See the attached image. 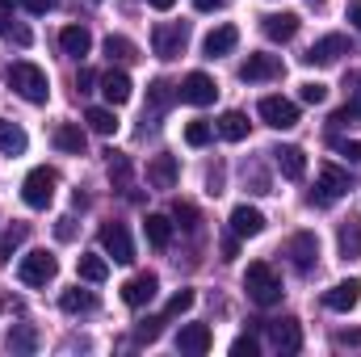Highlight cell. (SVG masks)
I'll list each match as a JSON object with an SVG mask.
<instances>
[{
    "label": "cell",
    "mask_w": 361,
    "mask_h": 357,
    "mask_svg": "<svg viewBox=\"0 0 361 357\" xmlns=\"http://www.w3.org/2000/svg\"><path fill=\"white\" fill-rule=\"evenodd\" d=\"M8 89L17 92V97H25L30 105H47V97H51V80H47V72H42L38 63L21 59V63L8 68Z\"/></svg>",
    "instance_id": "1"
},
{
    "label": "cell",
    "mask_w": 361,
    "mask_h": 357,
    "mask_svg": "<svg viewBox=\"0 0 361 357\" xmlns=\"http://www.w3.org/2000/svg\"><path fill=\"white\" fill-rule=\"evenodd\" d=\"M244 290H248V298H252L257 307H277V303H281V277H277L273 265H265V261H252V265H248Z\"/></svg>",
    "instance_id": "2"
},
{
    "label": "cell",
    "mask_w": 361,
    "mask_h": 357,
    "mask_svg": "<svg viewBox=\"0 0 361 357\" xmlns=\"http://www.w3.org/2000/svg\"><path fill=\"white\" fill-rule=\"evenodd\" d=\"M55 185H59V173L47 169V164H38V169H30V177L21 181V202L30 210H47L51 198H55Z\"/></svg>",
    "instance_id": "3"
},
{
    "label": "cell",
    "mask_w": 361,
    "mask_h": 357,
    "mask_svg": "<svg viewBox=\"0 0 361 357\" xmlns=\"http://www.w3.org/2000/svg\"><path fill=\"white\" fill-rule=\"evenodd\" d=\"M185 42H189V25L185 21H160L152 30V51L160 59H180L185 55Z\"/></svg>",
    "instance_id": "4"
},
{
    "label": "cell",
    "mask_w": 361,
    "mask_h": 357,
    "mask_svg": "<svg viewBox=\"0 0 361 357\" xmlns=\"http://www.w3.org/2000/svg\"><path fill=\"white\" fill-rule=\"evenodd\" d=\"M55 273H59V261H55L47 248H38V253L21 257V265H17V277H21V286H47Z\"/></svg>",
    "instance_id": "5"
},
{
    "label": "cell",
    "mask_w": 361,
    "mask_h": 357,
    "mask_svg": "<svg viewBox=\"0 0 361 357\" xmlns=\"http://www.w3.org/2000/svg\"><path fill=\"white\" fill-rule=\"evenodd\" d=\"M97 240H101L105 257H114V265H130V261H135V244H130V231H126V223H105Z\"/></svg>",
    "instance_id": "6"
},
{
    "label": "cell",
    "mask_w": 361,
    "mask_h": 357,
    "mask_svg": "<svg viewBox=\"0 0 361 357\" xmlns=\"http://www.w3.org/2000/svg\"><path fill=\"white\" fill-rule=\"evenodd\" d=\"M345 193H349V173L336 169V164H324V169H319V185H315V193H311V206H332V202L345 198Z\"/></svg>",
    "instance_id": "7"
},
{
    "label": "cell",
    "mask_w": 361,
    "mask_h": 357,
    "mask_svg": "<svg viewBox=\"0 0 361 357\" xmlns=\"http://www.w3.org/2000/svg\"><path fill=\"white\" fill-rule=\"evenodd\" d=\"M341 55H349V38H345V34H324V38L302 55V63H311V68H332Z\"/></svg>",
    "instance_id": "8"
},
{
    "label": "cell",
    "mask_w": 361,
    "mask_h": 357,
    "mask_svg": "<svg viewBox=\"0 0 361 357\" xmlns=\"http://www.w3.org/2000/svg\"><path fill=\"white\" fill-rule=\"evenodd\" d=\"M177 92H180V101H185V105H214L219 85H214L206 72H189V76L177 85Z\"/></svg>",
    "instance_id": "9"
},
{
    "label": "cell",
    "mask_w": 361,
    "mask_h": 357,
    "mask_svg": "<svg viewBox=\"0 0 361 357\" xmlns=\"http://www.w3.org/2000/svg\"><path fill=\"white\" fill-rule=\"evenodd\" d=\"M261 118L273 131H290V126H298V105L290 97H265L261 101Z\"/></svg>",
    "instance_id": "10"
},
{
    "label": "cell",
    "mask_w": 361,
    "mask_h": 357,
    "mask_svg": "<svg viewBox=\"0 0 361 357\" xmlns=\"http://www.w3.org/2000/svg\"><path fill=\"white\" fill-rule=\"evenodd\" d=\"M286 257L294 261L298 273H311V269H315V257H319V240H315V231H298V236H290Z\"/></svg>",
    "instance_id": "11"
},
{
    "label": "cell",
    "mask_w": 361,
    "mask_h": 357,
    "mask_svg": "<svg viewBox=\"0 0 361 357\" xmlns=\"http://www.w3.org/2000/svg\"><path fill=\"white\" fill-rule=\"evenodd\" d=\"M286 68H281V59L277 55H248L244 63H240V80L244 85H261V80H277Z\"/></svg>",
    "instance_id": "12"
},
{
    "label": "cell",
    "mask_w": 361,
    "mask_h": 357,
    "mask_svg": "<svg viewBox=\"0 0 361 357\" xmlns=\"http://www.w3.org/2000/svg\"><path fill=\"white\" fill-rule=\"evenodd\" d=\"M156 290H160V277H156V273H139V277H130V282L122 286V303H126V307H147V303L156 298Z\"/></svg>",
    "instance_id": "13"
},
{
    "label": "cell",
    "mask_w": 361,
    "mask_h": 357,
    "mask_svg": "<svg viewBox=\"0 0 361 357\" xmlns=\"http://www.w3.org/2000/svg\"><path fill=\"white\" fill-rule=\"evenodd\" d=\"M269 341H273L277 353H298V349H302V328H298V320H273Z\"/></svg>",
    "instance_id": "14"
},
{
    "label": "cell",
    "mask_w": 361,
    "mask_h": 357,
    "mask_svg": "<svg viewBox=\"0 0 361 357\" xmlns=\"http://www.w3.org/2000/svg\"><path fill=\"white\" fill-rule=\"evenodd\" d=\"M361 303V282L349 277V282H336L332 290H324V307L328 311H353Z\"/></svg>",
    "instance_id": "15"
},
{
    "label": "cell",
    "mask_w": 361,
    "mask_h": 357,
    "mask_svg": "<svg viewBox=\"0 0 361 357\" xmlns=\"http://www.w3.org/2000/svg\"><path fill=\"white\" fill-rule=\"evenodd\" d=\"M265 231V214L257 210V206H235L231 210V236L235 240H252V236H261Z\"/></svg>",
    "instance_id": "16"
},
{
    "label": "cell",
    "mask_w": 361,
    "mask_h": 357,
    "mask_svg": "<svg viewBox=\"0 0 361 357\" xmlns=\"http://www.w3.org/2000/svg\"><path fill=\"white\" fill-rule=\"evenodd\" d=\"M177 177H180L177 156H152V160H147V185H152V189H173Z\"/></svg>",
    "instance_id": "17"
},
{
    "label": "cell",
    "mask_w": 361,
    "mask_h": 357,
    "mask_svg": "<svg viewBox=\"0 0 361 357\" xmlns=\"http://www.w3.org/2000/svg\"><path fill=\"white\" fill-rule=\"evenodd\" d=\"M261 30L269 42H290L298 34V13H269V17H261Z\"/></svg>",
    "instance_id": "18"
},
{
    "label": "cell",
    "mask_w": 361,
    "mask_h": 357,
    "mask_svg": "<svg viewBox=\"0 0 361 357\" xmlns=\"http://www.w3.org/2000/svg\"><path fill=\"white\" fill-rule=\"evenodd\" d=\"M51 143H55L59 152H68V156H85V147H89V139H85V131H80L76 122H59L55 135H51Z\"/></svg>",
    "instance_id": "19"
},
{
    "label": "cell",
    "mask_w": 361,
    "mask_h": 357,
    "mask_svg": "<svg viewBox=\"0 0 361 357\" xmlns=\"http://www.w3.org/2000/svg\"><path fill=\"white\" fill-rule=\"evenodd\" d=\"M210 345H214V332H210L206 324H185V328H180V337H177L180 353H206Z\"/></svg>",
    "instance_id": "20"
},
{
    "label": "cell",
    "mask_w": 361,
    "mask_h": 357,
    "mask_svg": "<svg viewBox=\"0 0 361 357\" xmlns=\"http://www.w3.org/2000/svg\"><path fill=\"white\" fill-rule=\"evenodd\" d=\"M273 164L281 169V177L286 181H302L307 177V156H302V147H277V152H273Z\"/></svg>",
    "instance_id": "21"
},
{
    "label": "cell",
    "mask_w": 361,
    "mask_h": 357,
    "mask_svg": "<svg viewBox=\"0 0 361 357\" xmlns=\"http://www.w3.org/2000/svg\"><path fill=\"white\" fill-rule=\"evenodd\" d=\"M235 42H240V30H235V25H219V30H210V34H206L202 51H206V59H219V55L235 51Z\"/></svg>",
    "instance_id": "22"
},
{
    "label": "cell",
    "mask_w": 361,
    "mask_h": 357,
    "mask_svg": "<svg viewBox=\"0 0 361 357\" xmlns=\"http://www.w3.org/2000/svg\"><path fill=\"white\" fill-rule=\"evenodd\" d=\"M59 47H63V55H72V59H85L92 47V34L85 25H63L59 30Z\"/></svg>",
    "instance_id": "23"
},
{
    "label": "cell",
    "mask_w": 361,
    "mask_h": 357,
    "mask_svg": "<svg viewBox=\"0 0 361 357\" xmlns=\"http://www.w3.org/2000/svg\"><path fill=\"white\" fill-rule=\"evenodd\" d=\"M101 92H105V101H109V105H126V101H130V76L109 68V72L101 76Z\"/></svg>",
    "instance_id": "24"
},
{
    "label": "cell",
    "mask_w": 361,
    "mask_h": 357,
    "mask_svg": "<svg viewBox=\"0 0 361 357\" xmlns=\"http://www.w3.org/2000/svg\"><path fill=\"white\" fill-rule=\"evenodd\" d=\"M59 307H63L68 315H89V311H97V294L80 290V286H72V290L59 294Z\"/></svg>",
    "instance_id": "25"
},
{
    "label": "cell",
    "mask_w": 361,
    "mask_h": 357,
    "mask_svg": "<svg viewBox=\"0 0 361 357\" xmlns=\"http://www.w3.org/2000/svg\"><path fill=\"white\" fill-rule=\"evenodd\" d=\"M219 135H223L227 143H244V139H248V118H244L240 109H227V114L219 118Z\"/></svg>",
    "instance_id": "26"
},
{
    "label": "cell",
    "mask_w": 361,
    "mask_h": 357,
    "mask_svg": "<svg viewBox=\"0 0 361 357\" xmlns=\"http://www.w3.org/2000/svg\"><path fill=\"white\" fill-rule=\"evenodd\" d=\"M143 231H147V244H152V248H169V244H173V223H169V214H147Z\"/></svg>",
    "instance_id": "27"
},
{
    "label": "cell",
    "mask_w": 361,
    "mask_h": 357,
    "mask_svg": "<svg viewBox=\"0 0 361 357\" xmlns=\"http://www.w3.org/2000/svg\"><path fill=\"white\" fill-rule=\"evenodd\" d=\"M25 147H30L25 131H21L17 122H4V118H0V152H4V156H21Z\"/></svg>",
    "instance_id": "28"
},
{
    "label": "cell",
    "mask_w": 361,
    "mask_h": 357,
    "mask_svg": "<svg viewBox=\"0 0 361 357\" xmlns=\"http://www.w3.org/2000/svg\"><path fill=\"white\" fill-rule=\"evenodd\" d=\"M341 257L345 261H361V219H349L341 227Z\"/></svg>",
    "instance_id": "29"
},
{
    "label": "cell",
    "mask_w": 361,
    "mask_h": 357,
    "mask_svg": "<svg viewBox=\"0 0 361 357\" xmlns=\"http://www.w3.org/2000/svg\"><path fill=\"white\" fill-rule=\"evenodd\" d=\"M177 97H180L177 85H169V80H152V89H147V105H152V114H164Z\"/></svg>",
    "instance_id": "30"
},
{
    "label": "cell",
    "mask_w": 361,
    "mask_h": 357,
    "mask_svg": "<svg viewBox=\"0 0 361 357\" xmlns=\"http://www.w3.org/2000/svg\"><path fill=\"white\" fill-rule=\"evenodd\" d=\"M25 236H30V227H25V223H13V227L0 236V265H8V261H13V253L25 244Z\"/></svg>",
    "instance_id": "31"
},
{
    "label": "cell",
    "mask_w": 361,
    "mask_h": 357,
    "mask_svg": "<svg viewBox=\"0 0 361 357\" xmlns=\"http://www.w3.org/2000/svg\"><path fill=\"white\" fill-rule=\"evenodd\" d=\"M76 269H80V277H85V282H105V277H109V261H105V257H97V253H85V257L76 261Z\"/></svg>",
    "instance_id": "32"
},
{
    "label": "cell",
    "mask_w": 361,
    "mask_h": 357,
    "mask_svg": "<svg viewBox=\"0 0 361 357\" xmlns=\"http://www.w3.org/2000/svg\"><path fill=\"white\" fill-rule=\"evenodd\" d=\"M85 122H89V131H97V135H114V131H118V118H114V109H105V105H92L89 114H85Z\"/></svg>",
    "instance_id": "33"
},
{
    "label": "cell",
    "mask_w": 361,
    "mask_h": 357,
    "mask_svg": "<svg viewBox=\"0 0 361 357\" xmlns=\"http://www.w3.org/2000/svg\"><path fill=\"white\" fill-rule=\"evenodd\" d=\"M105 55H109V59H118V63H130L139 51H135V42H130V38H122V34H109V38H105Z\"/></svg>",
    "instance_id": "34"
},
{
    "label": "cell",
    "mask_w": 361,
    "mask_h": 357,
    "mask_svg": "<svg viewBox=\"0 0 361 357\" xmlns=\"http://www.w3.org/2000/svg\"><path fill=\"white\" fill-rule=\"evenodd\" d=\"M8 349H13V353H34V349H38V332H34L30 324L13 328V332H8Z\"/></svg>",
    "instance_id": "35"
},
{
    "label": "cell",
    "mask_w": 361,
    "mask_h": 357,
    "mask_svg": "<svg viewBox=\"0 0 361 357\" xmlns=\"http://www.w3.org/2000/svg\"><path fill=\"white\" fill-rule=\"evenodd\" d=\"M105 156H109V181H114L118 189H126V185H130V160H126L122 152H114V147H109Z\"/></svg>",
    "instance_id": "36"
},
{
    "label": "cell",
    "mask_w": 361,
    "mask_h": 357,
    "mask_svg": "<svg viewBox=\"0 0 361 357\" xmlns=\"http://www.w3.org/2000/svg\"><path fill=\"white\" fill-rule=\"evenodd\" d=\"M164 324H169V315H152V320H143V324H139V332H135V341H143V345H152V341H160V332H164Z\"/></svg>",
    "instance_id": "37"
},
{
    "label": "cell",
    "mask_w": 361,
    "mask_h": 357,
    "mask_svg": "<svg viewBox=\"0 0 361 357\" xmlns=\"http://www.w3.org/2000/svg\"><path fill=\"white\" fill-rule=\"evenodd\" d=\"M173 219H177L185 231H197V223H202V219H197V210H193L189 202H173Z\"/></svg>",
    "instance_id": "38"
},
{
    "label": "cell",
    "mask_w": 361,
    "mask_h": 357,
    "mask_svg": "<svg viewBox=\"0 0 361 357\" xmlns=\"http://www.w3.org/2000/svg\"><path fill=\"white\" fill-rule=\"evenodd\" d=\"M210 135H214V131H210L206 122H189V126H185V143H189V147H206Z\"/></svg>",
    "instance_id": "39"
},
{
    "label": "cell",
    "mask_w": 361,
    "mask_h": 357,
    "mask_svg": "<svg viewBox=\"0 0 361 357\" xmlns=\"http://www.w3.org/2000/svg\"><path fill=\"white\" fill-rule=\"evenodd\" d=\"M193 303H197V294H193V290H177V294L169 298V311H164V315H169V320H173V315H185Z\"/></svg>",
    "instance_id": "40"
},
{
    "label": "cell",
    "mask_w": 361,
    "mask_h": 357,
    "mask_svg": "<svg viewBox=\"0 0 361 357\" xmlns=\"http://www.w3.org/2000/svg\"><path fill=\"white\" fill-rule=\"evenodd\" d=\"M349 122H361V101H349L345 109L332 114V126H349Z\"/></svg>",
    "instance_id": "41"
},
{
    "label": "cell",
    "mask_w": 361,
    "mask_h": 357,
    "mask_svg": "<svg viewBox=\"0 0 361 357\" xmlns=\"http://www.w3.org/2000/svg\"><path fill=\"white\" fill-rule=\"evenodd\" d=\"M307 105H324L328 101V85H319V80H311V85H302V92H298Z\"/></svg>",
    "instance_id": "42"
},
{
    "label": "cell",
    "mask_w": 361,
    "mask_h": 357,
    "mask_svg": "<svg viewBox=\"0 0 361 357\" xmlns=\"http://www.w3.org/2000/svg\"><path fill=\"white\" fill-rule=\"evenodd\" d=\"M231 357H257V337H235L231 341Z\"/></svg>",
    "instance_id": "43"
},
{
    "label": "cell",
    "mask_w": 361,
    "mask_h": 357,
    "mask_svg": "<svg viewBox=\"0 0 361 357\" xmlns=\"http://www.w3.org/2000/svg\"><path fill=\"white\" fill-rule=\"evenodd\" d=\"M336 152H341L345 160L361 164V139H336Z\"/></svg>",
    "instance_id": "44"
},
{
    "label": "cell",
    "mask_w": 361,
    "mask_h": 357,
    "mask_svg": "<svg viewBox=\"0 0 361 357\" xmlns=\"http://www.w3.org/2000/svg\"><path fill=\"white\" fill-rule=\"evenodd\" d=\"M21 8H25V13H51L55 0H21Z\"/></svg>",
    "instance_id": "45"
},
{
    "label": "cell",
    "mask_w": 361,
    "mask_h": 357,
    "mask_svg": "<svg viewBox=\"0 0 361 357\" xmlns=\"http://www.w3.org/2000/svg\"><path fill=\"white\" fill-rule=\"evenodd\" d=\"M55 236H59V240H72V236H76V223H72V219H59V223H55Z\"/></svg>",
    "instance_id": "46"
},
{
    "label": "cell",
    "mask_w": 361,
    "mask_h": 357,
    "mask_svg": "<svg viewBox=\"0 0 361 357\" xmlns=\"http://www.w3.org/2000/svg\"><path fill=\"white\" fill-rule=\"evenodd\" d=\"M92 85H97V72H89V68H80V76H76V89H80V92H89Z\"/></svg>",
    "instance_id": "47"
},
{
    "label": "cell",
    "mask_w": 361,
    "mask_h": 357,
    "mask_svg": "<svg viewBox=\"0 0 361 357\" xmlns=\"http://www.w3.org/2000/svg\"><path fill=\"white\" fill-rule=\"evenodd\" d=\"M349 101H361V72H349Z\"/></svg>",
    "instance_id": "48"
},
{
    "label": "cell",
    "mask_w": 361,
    "mask_h": 357,
    "mask_svg": "<svg viewBox=\"0 0 361 357\" xmlns=\"http://www.w3.org/2000/svg\"><path fill=\"white\" fill-rule=\"evenodd\" d=\"M8 34H13L17 47H30V30H25V25H8Z\"/></svg>",
    "instance_id": "49"
},
{
    "label": "cell",
    "mask_w": 361,
    "mask_h": 357,
    "mask_svg": "<svg viewBox=\"0 0 361 357\" xmlns=\"http://www.w3.org/2000/svg\"><path fill=\"white\" fill-rule=\"evenodd\" d=\"M235 253H240V244H235V236H227L223 240V261H235Z\"/></svg>",
    "instance_id": "50"
},
{
    "label": "cell",
    "mask_w": 361,
    "mask_h": 357,
    "mask_svg": "<svg viewBox=\"0 0 361 357\" xmlns=\"http://www.w3.org/2000/svg\"><path fill=\"white\" fill-rule=\"evenodd\" d=\"M8 8H13V0H0V34H8Z\"/></svg>",
    "instance_id": "51"
},
{
    "label": "cell",
    "mask_w": 361,
    "mask_h": 357,
    "mask_svg": "<svg viewBox=\"0 0 361 357\" xmlns=\"http://www.w3.org/2000/svg\"><path fill=\"white\" fill-rule=\"evenodd\" d=\"M227 0H193V8H202V13H214V8H223Z\"/></svg>",
    "instance_id": "52"
},
{
    "label": "cell",
    "mask_w": 361,
    "mask_h": 357,
    "mask_svg": "<svg viewBox=\"0 0 361 357\" xmlns=\"http://www.w3.org/2000/svg\"><path fill=\"white\" fill-rule=\"evenodd\" d=\"M345 13H349V21L361 30V0H349V8H345Z\"/></svg>",
    "instance_id": "53"
},
{
    "label": "cell",
    "mask_w": 361,
    "mask_h": 357,
    "mask_svg": "<svg viewBox=\"0 0 361 357\" xmlns=\"http://www.w3.org/2000/svg\"><path fill=\"white\" fill-rule=\"evenodd\" d=\"M147 4H152V8H160V13H169V8H173L177 0H147Z\"/></svg>",
    "instance_id": "54"
},
{
    "label": "cell",
    "mask_w": 361,
    "mask_h": 357,
    "mask_svg": "<svg viewBox=\"0 0 361 357\" xmlns=\"http://www.w3.org/2000/svg\"><path fill=\"white\" fill-rule=\"evenodd\" d=\"M307 4H324V0H307Z\"/></svg>",
    "instance_id": "55"
}]
</instances>
